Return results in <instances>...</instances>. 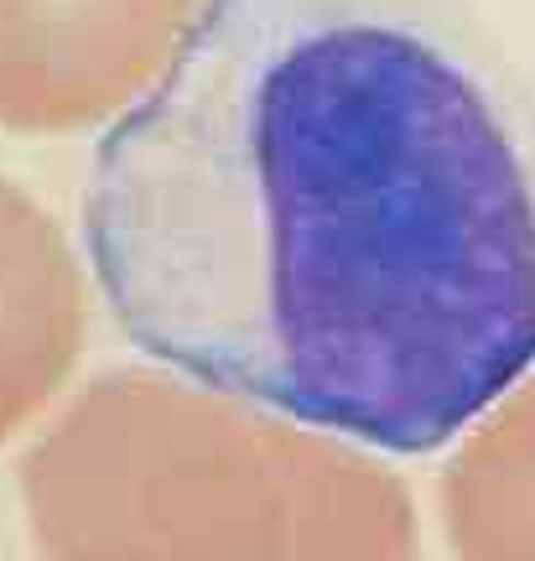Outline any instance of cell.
Returning <instances> with one entry per match:
<instances>
[{"label":"cell","mask_w":535,"mask_h":561,"mask_svg":"<svg viewBox=\"0 0 535 561\" xmlns=\"http://www.w3.org/2000/svg\"><path fill=\"white\" fill-rule=\"evenodd\" d=\"M83 250L146 359L421 458L535 375V100L478 0H198Z\"/></svg>","instance_id":"cell-1"}]
</instances>
